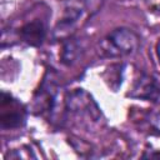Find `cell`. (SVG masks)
Masks as SVG:
<instances>
[{
	"mask_svg": "<svg viewBox=\"0 0 160 160\" xmlns=\"http://www.w3.org/2000/svg\"><path fill=\"white\" fill-rule=\"evenodd\" d=\"M140 45L139 36L128 28L111 30L100 42L101 52L108 58H120L136 52Z\"/></svg>",
	"mask_w": 160,
	"mask_h": 160,
	"instance_id": "cell-1",
	"label": "cell"
},
{
	"mask_svg": "<svg viewBox=\"0 0 160 160\" xmlns=\"http://www.w3.org/2000/svg\"><path fill=\"white\" fill-rule=\"evenodd\" d=\"M28 110L25 105L10 92L1 91L0 98V126L1 129H20L25 126Z\"/></svg>",
	"mask_w": 160,
	"mask_h": 160,
	"instance_id": "cell-2",
	"label": "cell"
},
{
	"mask_svg": "<svg viewBox=\"0 0 160 160\" xmlns=\"http://www.w3.org/2000/svg\"><path fill=\"white\" fill-rule=\"evenodd\" d=\"M128 96L145 101H156L160 98V82L154 75L142 71L132 81Z\"/></svg>",
	"mask_w": 160,
	"mask_h": 160,
	"instance_id": "cell-3",
	"label": "cell"
},
{
	"mask_svg": "<svg viewBox=\"0 0 160 160\" xmlns=\"http://www.w3.org/2000/svg\"><path fill=\"white\" fill-rule=\"evenodd\" d=\"M58 98V85L55 79L51 75H45L41 81L40 88L34 94V108L38 110L36 114H41L44 111H51L56 104Z\"/></svg>",
	"mask_w": 160,
	"mask_h": 160,
	"instance_id": "cell-4",
	"label": "cell"
},
{
	"mask_svg": "<svg viewBox=\"0 0 160 160\" xmlns=\"http://www.w3.org/2000/svg\"><path fill=\"white\" fill-rule=\"evenodd\" d=\"M19 38L31 48H40L46 38V25L42 19H34L19 29Z\"/></svg>",
	"mask_w": 160,
	"mask_h": 160,
	"instance_id": "cell-5",
	"label": "cell"
},
{
	"mask_svg": "<svg viewBox=\"0 0 160 160\" xmlns=\"http://www.w3.org/2000/svg\"><path fill=\"white\" fill-rule=\"evenodd\" d=\"M81 15H82V9L79 6L70 5V6L65 8L61 18L59 19V21L55 26V31H54L55 35L61 39L70 36V30H72V28L79 21Z\"/></svg>",
	"mask_w": 160,
	"mask_h": 160,
	"instance_id": "cell-6",
	"label": "cell"
},
{
	"mask_svg": "<svg viewBox=\"0 0 160 160\" xmlns=\"http://www.w3.org/2000/svg\"><path fill=\"white\" fill-rule=\"evenodd\" d=\"M81 52V45L78 41V39L72 36H68L62 39L61 51H60V60L64 65H72L80 56Z\"/></svg>",
	"mask_w": 160,
	"mask_h": 160,
	"instance_id": "cell-7",
	"label": "cell"
},
{
	"mask_svg": "<svg viewBox=\"0 0 160 160\" xmlns=\"http://www.w3.org/2000/svg\"><path fill=\"white\" fill-rule=\"evenodd\" d=\"M108 74H109V75H108V78H105V79H106V81H108L109 86H110L114 91H116L118 88L121 85L122 65L116 64V65L110 66V71H108Z\"/></svg>",
	"mask_w": 160,
	"mask_h": 160,
	"instance_id": "cell-8",
	"label": "cell"
},
{
	"mask_svg": "<svg viewBox=\"0 0 160 160\" xmlns=\"http://www.w3.org/2000/svg\"><path fill=\"white\" fill-rule=\"evenodd\" d=\"M150 124H151V126L160 134V111L155 112V114L151 116V119H150Z\"/></svg>",
	"mask_w": 160,
	"mask_h": 160,
	"instance_id": "cell-9",
	"label": "cell"
},
{
	"mask_svg": "<svg viewBox=\"0 0 160 160\" xmlns=\"http://www.w3.org/2000/svg\"><path fill=\"white\" fill-rule=\"evenodd\" d=\"M142 158H150V159H152V158H156V159H160V152H158V154H155V152H151V154H145V155H142Z\"/></svg>",
	"mask_w": 160,
	"mask_h": 160,
	"instance_id": "cell-10",
	"label": "cell"
},
{
	"mask_svg": "<svg viewBox=\"0 0 160 160\" xmlns=\"http://www.w3.org/2000/svg\"><path fill=\"white\" fill-rule=\"evenodd\" d=\"M155 50H156V55H158V59H159V64H160V40L156 42Z\"/></svg>",
	"mask_w": 160,
	"mask_h": 160,
	"instance_id": "cell-11",
	"label": "cell"
}]
</instances>
